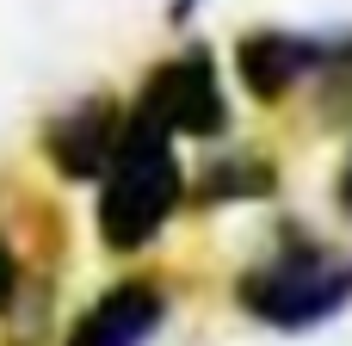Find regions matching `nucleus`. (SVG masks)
<instances>
[{"instance_id":"0eeeda50","label":"nucleus","mask_w":352,"mask_h":346,"mask_svg":"<svg viewBox=\"0 0 352 346\" xmlns=\"http://www.w3.org/2000/svg\"><path fill=\"white\" fill-rule=\"evenodd\" d=\"M278 192V161L272 155H241V149H229V155H210L198 173H192V186H186V198H198V204H266Z\"/></svg>"},{"instance_id":"7ed1b4c3","label":"nucleus","mask_w":352,"mask_h":346,"mask_svg":"<svg viewBox=\"0 0 352 346\" xmlns=\"http://www.w3.org/2000/svg\"><path fill=\"white\" fill-rule=\"evenodd\" d=\"M352 74V25L303 31V25H254L235 37V80L260 105H285L303 87H334Z\"/></svg>"},{"instance_id":"39448f33","label":"nucleus","mask_w":352,"mask_h":346,"mask_svg":"<svg viewBox=\"0 0 352 346\" xmlns=\"http://www.w3.org/2000/svg\"><path fill=\"white\" fill-rule=\"evenodd\" d=\"M124 136H130V99H118V93H87V99H74L68 111H56V118L43 124L37 149H43V161H50L56 180L93 186V180L118 161Z\"/></svg>"},{"instance_id":"6e6552de","label":"nucleus","mask_w":352,"mask_h":346,"mask_svg":"<svg viewBox=\"0 0 352 346\" xmlns=\"http://www.w3.org/2000/svg\"><path fill=\"white\" fill-rule=\"evenodd\" d=\"M43 297H50V272L31 266V254L19 248L12 229H0V322H25V310L43 316Z\"/></svg>"},{"instance_id":"f257e3e1","label":"nucleus","mask_w":352,"mask_h":346,"mask_svg":"<svg viewBox=\"0 0 352 346\" xmlns=\"http://www.w3.org/2000/svg\"><path fill=\"white\" fill-rule=\"evenodd\" d=\"M235 310L272 334L328 328L352 303V254L303 223H278L266 254L235 272Z\"/></svg>"},{"instance_id":"9d476101","label":"nucleus","mask_w":352,"mask_h":346,"mask_svg":"<svg viewBox=\"0 0 352 346\" xmlns=\"http://www.w3.org/2000/svg\"><path fill=\"white\" fill-rule=\"evenodd\" d=\"M198 6H204V0H173V6H167V19H173V25H192V19H198Z\"/></svg>"},{"instance_id":"1a4fd4ad","label":"nucleus","mask_w":352,"mask_h":346,"mask_svg":"<svg viewBox=\"0 0 352 346\" xmlns=\"http://www.w3.org/2000/svg\"><path fill=\"white\" fill-rule=\"evenodd\" d=\"M334 210L352 223V149L340 155V173H334Z\"/></svg>"},{"instance_id":"20e7f679","label":"nucleus","mask_w":352,"mask_h":346,"mask_svg":"<svg viewBox=\"0 0 352 346\" xmlns=\"http://www.w3.org/2000/svg\"><path fill=\"white\" fill-rule=\"evenodd\" d=\"M130 118L173 136V142H217L229 136V93L210 43H179L167 62H155L130 99Z\"/></svg>"},{"instance_id":"423d86ee","label":"nucleus","mask_w":352,"mask_h":346,"mask_svg":"<svg viewBox=\"0 0 352 346\" xmlns=\"http://www.w3.org/2000/svg\"><path fill=\"white\" fill-rule=\"evenodd\" d=\"M167 316H173V291L155 272H124L68 322L62 346H148L167 328Z\"/></svg>"},{"instance_id":"f03ea898","label":"nucleus","mask_w":352,"mask_h":346,"mask_svg":"<svg viewBox=\"0 0 352 346\" xmlns=\"http://www.w3.org/2000/svg\"><path fill=\"white\" fill-rule=\"evenodd\" d=\"M186 186H192V167L179 161V142L130 118V136H124L118 161L93 180V229H99V248L118 254V260L148 254L167 235V223L179 217Z\"/></svg>"}]
</instances>
